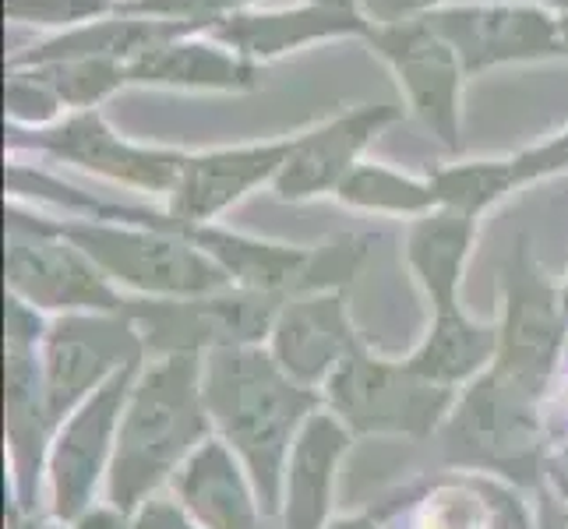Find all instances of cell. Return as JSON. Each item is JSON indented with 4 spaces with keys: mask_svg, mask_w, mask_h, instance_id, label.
<instances>
[{
    "mask_svg": "<svg viewBox=\"0 0 568 529\" xmlns=\"http://www.w3.org/2000/svg\"><path fill=\"white\" fill-rule=\"evenodd\" d=\"M202 396L220 438L247 469L268 519H280L283 474L293 441L325 406L293 382L265 346H233L202 357Z\"/></svg>",
    "mask_w": 568,
    "mask_h": 529,
    "instance_id": "obj_1",
    "label": "cell"
},
{
    "mask_svg": "<svg viewBox=\"0 0 568 529\" xmlns=\"http://www.w3.org/2000/svg\"><path fill=\"white\" fill-rule=\"evenodd\" d=\"M209 438L215 435L202 396V357H149L131 385L116 430V452L106 477L110 505L131 519L142 501L173 484L181 466Z\"/></svg>",
    "mask_w": 568,
    "mask_h": 529,
    "instance_id": "obj_2",
    "label": "cell"
},
{
    "mask_svg": "<svg viewBox=\"0 0 568 529\" xmlns=\"http://www.w3.org/2000/svg\"><path fill=\"white\" fill-rule=\"evenodd\" d=\"M47 223L82 247L113 286L134 289L142 297H199L233 286L226 272L173 223L166 208L149 212L145 220L53 215Z\"/></svg>",
    "mask_w": 568,
    "mask_h": 529,
    "instance_id": "obj_3",
    "label": "cell"
},
{
    "mask_svg": "<svg viewBox=\"0 0 568 529\" xmlns=\"http://www.w3.org/2000/svg\"><path fill=\"white\" fill-rule=\"evenodd\" d=\"M438 435L445 462L456 469L505 477L513 484H537L544 477V399L501 378L495 367L474 385L459 388Z\"/></svg>",
    "mask_w": 568,
    "mask_h": 529,
    "instance_id": "obj_4",
    "label": "cell"
},
{
    "mask_svg": "<svg viewBox=\"0 0 568 529\" xmlns=\"http://www.w3.org/2000/svg\"><path fill=\"white\" fill-rule=\"evenodd\" d=\"M4 272L8 297L39 315H116L128 301L82 247L47 223V215H26L18 205L8 208Z\"/></svg>",
    "mask_w": 568,
    "mask_h": 529,
    "instance_id": "obj_5",
    "label": "cell"
},
{
    "mask_svg": "<svg viewBox=\"0 0 568 529\" xmlns=\"http://www.w3.org/2000/svg\"><path fill=\"white\" fill-rule=\"evenodd\" d=\"M568 332L565 289L547 279L530 237H519L501 265V322L495 370L544 399Z\"/></svg>",
    "mask_w": 568,
    "mask_h": 529,
    "instance_id": "obj_6",
    "label": "cell"
},
{
    "mask_svg": "<svg viewBox=\"0 0 568 529\" xmlns=\"http://www.w3.org/2000/svg\"><path fill=\"white\" fill-rule=\"evenodd\" d=\"M459 391L409 370L406 360H382L361 346L322 388V403L349 435L427 438L438 430Z\"/></svg>",
    "mask_w": 568,
    "mask_h": 529,
    "instance_id": "obj_7",
    "label": "cell"
},
{
    "mask_svg": "<svg viewBox=\"0 0 568 529\" xmlns=\"http://www.w3.org/2000/svg\"><path fill=\"white\" fill-rule=\"evenodd\" d=\"M283 301L251 289H215L199 297H139L124 301V315L134 322L145 346V357H205L215 349L233 346H262L268 343L272 322H276Z\"/></svg>",
    "mask_w": 568,
    "mask_h": 529,
    "instance_id": "obj_8",
    "label": "cell"
},
{
    "mask_svg": "<svg viewBox=\"0 0 568 529\" xmlns=\"http://www.w3.org/2000/svg\"><path fill=\"white\" fill-rule=\"evenodd\" d=\"M8 149L50 155L57 163L78 166L116 187H131L139 194H160V199H170V191L181 176V166L187 160V149L128 139V134H121L110 124V116L103 110L68 113L57 124L36 131L8 128Z\"/></svg>",
    "mask_w": 568,
    "mask_h": 529,
    "instance_id": "obj_9",
    "label": "cell"
},
{
    "mask_svg": "<svg viewBox=\"0 0 568 529\" xmlns=\"http://www.w3.org/2000/svg\"><path fill=\"white\" fill-rule=\"evenodd\" d=\"M364 43L392 71V78H396L409 116L442 149L459 152L463 89L469 78L456 50L442 39V32L427 18H420V22H399V26H371Z\"/></svg>",
    "mask_w": 568,
    "mask_h": 529,
    "instance_id": "obj_10",
    "label": "cell"
},
{
    "mask_svg": "<svg viewBox=\"0 0 568 529\" xmlns=\"http://www.w3.org/2000/svg\"><path fill=\"white\" fill-rule=\"evenodd\" d=\"M142 364L116 370L103 388H95L82 406L71 409L53 427L50 452H47V484H50L53 516L61 522H78L85 512H92L100 480L110 477L116 430H121L131 385L139 378Z\"/></svg>",
    "mask_w": 568,
    "mask_h": 529,
    "instance_id": "obj_11",
    "label": "cell"
},
{
    "mask_svg": "<svg viewBox=\"0 0 568 529\" xmlns=\"http://www.w3.org/2000/svg\"><path fill=\"white\" fill-rule=\"evenodd\" d=\"M145 360V346L134 322L116 315H61L47 325L39 343L43 391L53 427L103 388L116 370Z\"/></svg>",
    "mask_w": 568,
    "mask_h": 529,
    "instance_id": "obj_12",
    "label": "cell"
},
{
    "mask_svg": "<svg viewBox=\"0 0 568 529\" xmlns=\"http://www.w3.org/2000/svg\"><path fill=\"white\" fill-rule=\"evenodd\" d=\"M427 22L456 50L466 78L495 68L544 64L565 57L558 14L530 4H480V0H453L427 14Z\"/></svg>",
    "mask_w": 568,
    "mask_h": 529,
    "instance_id": "obj_13",
    "label": "cell"
},
{
    "mask_svg": "<svg viewBox=\"0 0 568 529\" xmlns=\"http://www.w3.org/2000/svg\"><path fill=\"white\" fill-rule=\"evenodd\" d=\"M47 336V322L29 304L8 297V391H4V430L11 445V469L18 505L29 508L39 491V474L47 469L50 452V409L39 367V343Z\"/></svg>",
    "mask_w": 568,
    "mask_h": 529,
    "instance_id": "obj_14",
    "label": "cell"
},
{
    "mask_svg": "<svg viewBox=\"0 0 568 529\" xmlns=\"http://www.w3.org/2000/svg\"><path fill=\"white\" fill-rule=\"evenodd\" d=\"M403 116V106L392 103H357L343 106L325 121L293 134V149L272 184L280 202H315L343 187V181L364 163L371 142L385 134Z\"/></svg>",
    "mask_w": 568,
    "mask_h": 529,
    "instance_id": "obj_15",
    "label": "cell"
},
{
    "mask_svg": "<svg viewBox=\"0 0 568 529\" xmlns=\"http://www.w3.org/2000/svg\"><path fill=\"white\" fill-rule=\"evenodd\" d=\"M290 149H293V134L265 139V142L220 145V149H187L181 176L166 199V212L181 226L220 223L251 191L276 184Z\"/></svg>",
    "mask_w": 568,
    "mask_h": 529,
    "instance_id": "obj_16",
    "label": "cell"
},
{
    "mask_svg": "<svg viewBox=\"0 0 568 529\" xmlns=\"http://www.w3.org/2000/svg\"><path fill=\"white\" fill-rule=\"evenodd\" d=\"M371 22L361 14L357 0H297V4H251L212 26L209 35L226 43L233 53H241L251 64H272L286 53H297L332 39H361L367 35Z\"/></svg>",
    "mask_w": 568,
    "mask_h": 529,
    "instance_id": "obj_17",
    "label": "cell"
},
{
    "mask_svg": "<svg viewBox=\"0 0 568 529\" xmlns=\"http://www.w3.org/2000/svg\"><path fill=\"white\" fill-rule=\"evenodd\" d=\"M361 336L339 289L304 293V297L283 301L276 322L268 332V353L286 375L318 391L328 385V378L361 349Z\"/></svg>",
    "mask_w": 568,
    "mask_h": 529,
    "instance_id": "obj_18",
    "label": "cell"
},
{
    "mask_svg": "<svg viewBox=\"0 0 568 529\" xmlns=\"http://www.w3.org/2000/svg\"><path fill=\"white\" fill-rule=\"evenodd\" d=\"M202 529H272L244 462L220 438H209L170 484Z\"/></svg>",
    "mask_w": 568,
    "mask_h": 529,
    "instance_id": "obj_19",
    "label": "cell"
},
{
    "mask_svg": "<svg viewBox=\"0 0 568 529\" xmlns=\"http://www.w3.org/2000/svg\"><path fill=\"white\" fill-rule=\"evenodd\" d=\"M354 435L343 427L336 414L322 406L293 441L283 474V505L280 529H325L332 519V498H336V474L346 459Z\"/></svg>",
    "mask_w": 568,
    "mask_h": 529,
    "instance_id": "obj_20",
    "label": "cell"
},
{
    "mask_svg": "<svg viewBox=\"0 0 568 529\" xmlns=\"http://www.w3.org/2000/svg\"><path fill=\"white\" fill-rule=\"evenodd\" d=\"M128 82L131 89L244 95L262 85V68L244 61L215 35L191 32L134 61L128 68Z\"/></svg>",
    "mask_w": 568,
    "mask_h": 529,
    "instance_id": "obj_21",
    "label": "cell"
},
{
    "mask_svg": "<svg viewBox=\"0 0 568 529\" xmlns=\"http://www.w3.org/2000/svg\"><path fill=\"white\" fill-rule=\"evenodd\" d=\"M199 29L173 26V22H155V18H134V14H106L85 22L78 29H68L61 35H47L39 43L14 50L8 64H50V61H74V57H92V61H113L131 68L142 61L145 53L166 47L170 39L191 35Z\"/></svg>",
    "mask_w": 568,
    "mask_h": 529,
    "instance_id": "obj_22",
    "label": "cell"
},
{
    "mask_svg": "<svg viewBox=\"0 0 568 529\" xmlns=\"http://www.w3.org/2000/svg\"><path fill=\"white\" fill-rule=\"evenodd\" d=\"M480 220L456 208H435L409 223L406 233V265L420 283L424 297L430 301L435 315L456 311L459 289H463V272L469 254H474Z\"/></svg>",
    "mask_w": 568,
    "mask_h": 529,
    "instance_id": "obj_23",
    "label": "cell"
},
{
    "mask_svg": "<svg viewBox=\"0 0 568 529\" xmlns=\"http://www.w3.org/2000/svg\"><path fill=\"white\" fill-rule=\"evenodd\" d=\"M498 325L469 318L463 307L435 315L427 336L406 357V367L442 388H466L495 367Z\"/></svg>",
    "mask_w": 568,
    "mask_h": 529,
    "instance_id": "obj_24",
    "label": "cell"
},
{
    "mask_svg": "<svg viewBox=\"0 0 568 529\" xmlns=\"http://www.w3.org/2000/svg\"><path fill=\"white\" fill-rule=\"evenodd\" d=\"M336 202L354 208V212H371V215H403V220H420V215L442 208L435 181L427 176L403 173L385 163H361L354 173L346 176L343 187L336 191Z\"/></svg>",
    "mask_w": 568,
    "mask_h": 529,
    "instance_id": "obj_25",
    "label": "cell"
},
{
    "mask_svg": "<svg viewBox=\"0 0 568 529\" xmlns=\"http://www.w3.org/2000/svg\"><path fill=\"white\" fill-rule=\"evenodd\" d=\"M430 181H435L442 208L466 212V215H474V220H480L487 208H495L501 199L519 191L508 155H501V160L448 163V166H438L435 173H430Z\"/></svg>",
    "mask_w": 568,
    "mask_h": 529,
    "instance_id": "obj_26",
    "label": "cell"
},
{
    "mask_svg": "<svg viewBox=\"0 0 568 529\" xmlns=\"http://www.w3.org/2000/svg\"><path fill=\"white\" fill-rule=\"evenodd\" d=\"M36 68L47 78V85L57 92L68 113L103 110L116 92L131 89L128 68L113 61H92V57H74V61H50V64H18Z\"/></svg>",
    "mask_w": 568,
    "mask_h": 529,
    "instance_id": "obj_27",
    "label": "cell"
},
{
    "mask_svg": "<svg viewBox=\"0 0 568 529\" xmlns=\"http://www.w3.org/2000/svg\"><path fill=\"white\" fill-rule=\"evenodd\" d=\"M4 106H8V128L14 131L50 128L61 121V116H68L64 103L57 100V92L47 85V78L36 68H18V64H8Z\"/></svg>",
    "mask_w": 568,
    "mask_h": 529,
    "instance_id": "obj_28",
    "label": "cell"
},
{
    "mask_svg": "<svg viewBox=\"0 0 568 529\" xmlns=\"http://www.w3.org/2000/svg\"><path fill=\"white\" fill-rule=\"evenodd\" d=\"M116 11V0H4V18L14 26L43 29L47 35H61L95 18Z\"/></svg>",
    "mask_w": 568,
    "mask_h": 529,
    "instance_id": "obj_29",
    "label": "cell"
},
{
    "mask_svg": "<svg viewBox=\"0 0 568 529\" xmlns=\"http://www.w3.org/2000/svg\"><path fill=\"white\" fill-rule=\"evenodd\" d=\"M258 4V0H116V14L155 18V22H173L209 32L233 11Z\"/></svg>",
    "mask_w": 568,
    "mask_h": 529,
    "instance_id": "obj_30",
    "label": "cell"
},
{
    "mask_svg": "<svg viewBox=\"0 0 568 529\" xmlns=\"http://www.w3.org/2000/svg\"><path fill=\"white\" fill-rule=\"evenodd\" d=\"M508 163H513L519 187L547 181V176H558V173H568V124L561 131H555L551 139L513 152L508 155Z\"/></svg>",
    "mask_w": 568,
    "mask_h": 529,
    "instance_id": "obj_31",
    "label": "cell"
},
{
    "mask_svg": "<svg viewBox=\"0 0 568 529\" xmlns=\"http://www.w3.org/2000/svg\"><path fill=\"white\" fill-rule=\"evenodd\" d=\"M128 529H202V526L187 516V508L178 498L160 491L134 508V516L128 519Z\"/></svg>",
    "mask_w": 568,
    "mask_h": 529,
    "instance_id": "obj_32",
    "label": "cell"
},
{
    "mask_svg": "<svg viewBox=\"0 0 568 529\" xmlns=\"http://www.w3.org/2000/svg\"><path fill=\"white\" fill-rule=\"evenodd\" d=\"M445 4H453V0H357L361 14L367 18L371 26L420 22V18L435 14Z\"/></svg>",
    "mask_w": 568,
    "mask_h": 529,
    "instance_id": "obj_33",
    "label": "cell"
},
{
    "mask_svg": "<svg viewBox=\"0 0 568 529\" xmlns=\"http://www.w3.org/2000/svg\"><path fill=\"white\" fill-rule=\"evenodd\" d=\"M544 480L551 484V495L568 508V435L558 445H547L544 456Z\"/></svg>",
    "mask_w": 568,
    "mask_h": 529,
    "instance_id": "obj_34",
    "label": "cell"
},
{
    "mask_svg": "<svg viewBox=\"0 0 568 529\" xmlns=\"http://www.w3.org/2000/svg\"><path fill=\"white\" fill-rule=\"evenodd\" d=\"M128 516L116 512V508H92V512H85L82 519L74 522V529H124Z\"/></svg>",
    "mask_w": 568,
    "mask_h": 529,
    "instance_id": "obj_35",
    "label": "cell"
},
{
    "mask_svg": "<svg viewBox=\"0 0 568 529\" xmlns=\"http://www.w3.org/2000/svg\"><path fill=\"white\" fill-rule=\"evenodd\" d=\"M537 529H568V516H565V505L551 495L544 501V519Z\"/></svg>",
    "mask_w": 568,
    "mask_h": 529,
    "instance_id": "obj_36",
    "label": "cell"
},
{
    "mask_svg": "<svg viewBox=\"0 0 568 529\" xmlns=\"http://www.w3.org/2000/svg\"><path fill=\"white\" fill-rule=\"evenodd\" d=\"M480 4H530V8H544L551 14H568V0H480Z\"/></svg>",
    "mask_w": 568,
    "mask_h": 529,
    "instance_id": "obj_37",
    "label": "cell"
},
{
    "mask_svg": "<svg viewBox=\"0 0 568 529\" xmlns=\"http://www.w3.org/2000/svg\"><path fill=\"white\" fill-rule=\"evenodd\" d=\"M325 529H382L375 516H343V519H332Z\"/></svg>",
    "mask_w": 568,
    "mask_h": 529,
    "instance_id": "obj_38",
    "label": "cell"
},
{
    "mask_svg": "<svg viewBox=\"0 0 568 529\" xmlns=\"http://www.w3.org/2000/svg\"><path fill=\"white\" fill-rule=\"evenodd\" d=\"M558 26H561V50H565V57H568V14L558 18Z\"/></svg>",
    "mask_w": 568,
    "mask_h": 529,
    "instance_id": "obj_39",
    "label": "cell"
},
{
    "mask_svg": "<svg viewBox=\"0 0 568 529\" xmlns=\"http://www.w3.org/2000/svg\"><path fill=\"white\" fill-rule=\"evenodd\" d=\"M561 289H565V311H568V283H565Z\"/></svg>",
    "mask_w": 568,
    "mask_h": 529,
    "instance_id": "obj_40",
    "label": "cell"
}]
</instances>
